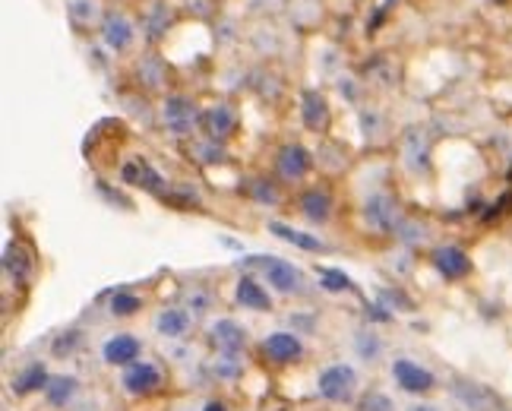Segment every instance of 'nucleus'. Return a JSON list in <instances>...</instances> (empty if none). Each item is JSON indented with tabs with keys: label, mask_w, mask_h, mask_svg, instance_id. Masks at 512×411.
Instances as JSON below:
<instances>
[{
	"label": "nucleus",
	"mask_w": 512,
	"mask_h": 411,
	"mask_svg": "<svg viewBox=\"0 0 512 411\" xmlns=\"http://www.w3.org/2000/svg\"><path fill=\"white\" fill-rule=\"evenodd\" d=\"M64 13L76 29L89 32V29H101L108 10L101 7V0H64Z\"/></svg>",
	"instance_id": "23"
},
{
	"label": "nucleus",
	"mask_w": 512,
	"mask_h": 411,
	"mask_svg": "<svg viewBox=\"0 0 512 411\" xmlns=\"http://www.w3.org/2000/svg\"><path fill=\"white\" fill-rule=\"evenodd\" d=\"M329 101L319 89H303L301 92V121L307 130L313 133H326L329 127Z\"/></svg>",
	"instance_id": "22"
},
{
	"label": "nucleus",
	"mask_w": 512,
	"mask_h": 411,
	"mask_svg": "<svg viewBox=\"0 0 512 411\" xmlns=\"http://www.w3.org/2000/svg\"><path fill=\"white\" fill-rule=\"evenodd\" d=\"M402 165L412 174H424L430 168V143H427V130L412 127L402 137Z\"/></svg>",
	"instance_id": "18"
},
{
	"label": "nucleus",
	"mask_w": 512,
	"mask_h": 411,
	"mask_svg": "<svg viewBox=\"0 0 512 411\" xmlns=\"http://www.w3.org/2000/svg\"><path fill=\"white\" fill-rule=\"evenodd\" d=\"M139 307H143V301H139L137 295H130V291H114L108 301L111 317H133Z\"/></svg>",
	"instance_id": "37"
},
{
	"label": "nucleus",
	"mask_w": 512,
	"mask_h": 411,
	"mask_svg": "<svg viewBox=\"0 0 512 411\" xmlns=\"http://www.w3.org/2000/svg\"><path fill=\"white\" fill-rule=\"evenodd\" d=\"M4 273H7V279L16 281V285L29 281L32 275H35V253L22 244V241H10L7 250H4Z\"/></svg>",
	"instance_id": "20"
},
{
	"label": "nucleus",
	"mask_w": 512,
	"mask_h": 411,
	"mask_svg": "<svg viewBox=\"0 0 512 411\" xmlns=\"http://www.w3.org/2000/svg\"><path fill=\"white\" fill-rule=\"evenodd\" d=\"M260 269L279 295H303V288H307L301 269L295 263L281 260V257H260Z\"/></svg>",
	"instance_id": "5"
},
{
	"label": "nucleus",
	"mask_w": 512,
	"mask_h": 411,
	"mask_svg": "<svg viewBox=\"0 0 512 411\" xmlns=\"http://www.w3.org/2000/svg\"><path fill=\"white\" fill-rule=\"evenodd\" d=\"M83 342H86L83 329H64L60 336H54V342H51V354H54V358H73V354L83 348Z\"/></svg>",
	"instance_id": "33"
},
{
	"label": "nucleus",
	"mask_w": 512,
	"mask_h": 411,
	"mask_svg": "<svg viewBox=\"0 0 512 411\" xmlns=\"http://www.w3.org/2000/svg\"><path fill=\"white\" fill-rule=\"evenodd\" d=\"M121 181H123V184H130V187H143V190H149V194H159V196H165V194H168L165 178H161V174L155 171V168H152L146 159H139V155H133V159L123 162V168H121Z\"/></svg>",
	"instance_id": "12"
},
{
	"label": "nucleus",
	"mask_w": 512,
	"mask_h": 411,
	"mask_svg": "<svg viewBox=\"0 0 512 411\" xmlns=\"http://www.w3.org/2000/svg\"><path fill=\"white\" fill-rule=\"evenodd\" d=\"M98 38L111 54H127V51L137 44L139 26L130 20V13H123V10H108V13H105V22H101V29H98Z\"/></svg>",
	"instance_id": "3"
},
{
	"label": "nucleus",
	"mask_w": 512,
	"mask_h": 411,
	"mask_svg": "<svg viewBox=\"0 0 512 411\" xmlns=\"http://www.w3.org/2000/svg\"><path fill=\"white\" fill-rule=\"evenodd\" d=\"M402 212H398V202L392 200L390 194H370L367 202H364V222L374 231H382V234H396L398 225H402Z\"/></svg>",
	"instance_id": "9"
},
{
	"label": "nucleus",
	"mask_w": 512,
	"mask_h": 411,
	"mask_svg": "<svg viewBox=\"0 0 512 411\" xmlns=\"http://www.w3.org/2000/svg\"><path fill=\"white\" fill-rule=\"evenodd\" d=\"M174 411H202V408H196L193 402H184V405H177V408H174Z\"/></svg>",
	"instance_id": "49"
},
{
	"label": "nucleus",
	"mask_w": 512,
	"mask_h": 411,
	"mask_svg": "<svg viewBox=\"0 0 512 411\" xmlns=\"http://www.w3.org/2000/svg\"><path fill=\"white\" fill-rule=\"evenodd\" d=\"M234 301H238L244 311H253V313L272 311V295H269L256 279H250V275H240L238 279V285H234Z\"/></svg>",
	"instance_id": "25"
},
{
	"label": "nucleus",
	"mask_w": 512,
	"mask_h": 411,
	"mask_svg": "<svg viewBox=\"0 0 512 411\" xmlns=\"http://www.w3.org/2000/svg\"><path fill=\"white\" fill-rule=\"evenodd\" d=\"M216 38L222 44H234L240 38L238 36V22H234V20H222V22H218V29H216Z\"/></svg>",
	"instance_id": "44"
},
{
	"label": "nucleus",
	"mask_w": 512,
	"mask_h": 411,
	"mask_svg": "<svg viewBox=\"0 0 512 411\" xmlns=\"http://www.w3.org/2000/svg\"><path fill=\"white\" fill-rule=\"evenodd\" d=\"M361 130L367 143H380L386 137V115L380 108H364L361 111Z\"/></svg>",
	"instance_id": "35"
},
{
	"label": "nucleus",
	"mask_w": 512,
	"mask_h": 411,
	"mask_svg": "<svg viewBox=\"0 0 512 411\" xmlns=\"http://www.w3.org/2000/svg\"><path fill=\"white\" fill-rule=\"evenodd\" d=\"M358 411H396V405H392V399L386 396V392L370 390V392H364V396H361Z\"/></svg>",
	"instance_id": "38"
},
{
	"label": "nucleus",
	"mask_w": 512,
	"mask_h": 411,
	"mask_svg": "<svg viewBox=\"0 0 512 411\" xmlns=\"http://www.w3.org/2000/svg\"><path fill=\"white\" fill-rule=\"evenodd\" d=\"M319 285H323L326 291H351V279H348L345 273H335V269H323L319 273Z\"/></svg>",
	"instance_id": "40"
},
{
	"label": "nucleus",
	"mask_w": 512,
	"mask_h": 411,
	"mask_svg": "<svg viewBox=\"0 0 512 411\" xmlns=\"http://www.w3.org/2000/svg\"><path fill=\"white\" fill-rule=\"evenodd\" d=\"M250 42H253V48L260 51L263 58H266V54H275V51L281 48L279 32H275V29H256V32L250 36Z\"/></svg>",
	"instance_id": "39"
},
{
	"label": "nucleus",
	"mask_w": 512,
	"mask_h": 411,
	"mask_svg": "<svg viewBox=\"0 0 512 411\" xmlns=\"http://www.w3.org/2000/svg\"><path fill=\"white\" fill-rule=\"evenodd\" d=\"M317 392L326 402H335V405L354 402V396H358V370H354L351 364H329V368L319 374Z\"/></svg>",
	"instance_id": "2"
},
{
	"label": "nucleus",
	"mask_w": 512,
	"mask_h": 411,
	"mask_svg": "<svg viewBox=\"0 0 512 411\" xmlns=\"http://www.w3.org/2000/svg\"><path fill=\"white\" fill-rule=\"evenodd\" d=\"M269 234H275V238H281L285 244H295V247H301V250H311V253H326V250H329L326 241H319L317 234L297 231V228H291V225H285V222H269Z\"/></svg>",
	"instance_id": "28"
},
{
	"label": "nucleus",
	"mask_w": 512,
	"mask_h": 411,
	"mask_svg": "<svg viewBox=\"0 0 512 411\" xmlns=\"http://www.w3.org/2000/svg\"><path fill=\"white\" fill-rule=\"evenodd\" d=\"M405 411H443L440 405H430V402H414V405H408Z\"/></svg>",
	"instance_id": "47"
},
{
	"label": "nucleus",
	"mask_w": 512,
	"mask_h": 411,
	"mask_svg": "<svg viewBox=\"0 0 512 411\" xmlns=\"http://www.w3.org/2000/svg\"><path fill=\"white\" fill-rule=\"evenodd\" d=\"M335 86H339V92L345 95L348 101H358V95H361V86H358V80H354V76H339V83H335Z\"/></svg>",
	"instance_id": "45"
},
{
	"label": "nucleus",
	"mask_w": 512,
	"mask_h": 411,
	"mask_svg": "<svg viewBox=\"0 0 512 411\" xmlns=\"http://www.w3.org/2000/svg\"><path fill=\"white\" fill-rule=\"evenodd\" d=\"M354 352H358V358H361L364 364H380L386 345H382V339L374 329H361L354 332Z\"/></svg>",
	"instance_id": "29"
},
{
	"label": "nucleus",
	"mask_w": 512,
	"mask_h": 411,
	"mask_svg": "<svg viewBox=\"0 0 512 411\" xmlns=\"http://www.w3.org/2000/svg\"><path fill=\"white\" fill-rule=\"evenodd\" d=\"M449 396L462 405L465 411H500V396L481 380L471 376H455L449 383Z\"/></svg>",
	"instance_id": "4"
},
{
	"label": "nucleus",
	"mask_w": 512,
	"mask_h": 411,
	"mask_svg": "<svg viewBox=\"0 0 512 411\" xmlns=\"http://www.w3.org/2000/svg\"><path fill=\"white\" fill-rule=\"evenodd\" d=\"M209 342L218 348V352L240 354L247 348V342H250V332H247L244 326L238 323V320L222 317V320H216V323L209 326Z\"/></svg>",
	"instance_id": "19"
},
{
	"label": "nucleus",
	"mask_w": 512,
	"mask_h": 411,
	"mask_svg": "<svg viewBox=\"0 0 512 411\" xmlns=\"http://www.w3.org/2000/svg\"><path fill=\"white\" fill-rule=\"evenodd\" d=\"M202 411H228V405H224V402H206V405H202Z\"/></svg>",
	"instance_id": "48"
},
{
	"label": "nucleus",
	"mask_w": 512,
	"mask_h": 411,
	"mask_svg": "<svg viewBox=\"0 0 512 411\" xmlns=\"http://www.w3.org/2000/svg\"><path fill=\"white\" fill-rule=\"evenodd\" d=\"M184 10L196 20H212L218 13V0H184Z\"/></svg>",
	"instance_id": "42"
},
{
	"label": "nucleus",
	"mask_w": 512,
	"mask_h": 411,
	"mask_svg": "<svg viewBox=\"0 0 512 411\" xmlns=\"http://www.w3.org/2000/svg\"><path fill=\"white\" fill-rule=\"evenodd\" d=\"M430 263L446 281H459L471 273V257L462 250V247H455V244L437 247V250L430 253Z\"/></svg>",
	"instance_id": "15"
},
{
	"label": "nucleus",
	"mask_w": 512,
	"mask_h": 411,
	"mask_svg": "<svg viewBox=\"0 0 512 411\" xmlns=\"http://www.w3.org/2000/svg\"><path fill=\"white\" fill-rule=\"evenodd\" d=\"M190 155H193L200 165H222V162H228V149H224V143H218V139H193V146H190Z\"/></svg>",
	"instance_id": "30"
},
{
	"label": "nucleus",
	"mask_w": 512,
	"mask_h": 411,
	"mask_svg": "<svg viewBox=\"0 0 512 411\" xmlns=\"http://www.w3.org/2000/svg\"><path fill=\"white\" fill-rule=\"evenodd\" d=\"M313 155L307 146L301 143H288V146H281L279 152H275V171H279V178L285 184H297L303 181L307 174H311L313 168Z\"/></svg>",
	"instance_id": "8"
},
{
	"label": "nucleus",
	"mask_w": 512,
	"mask_h": 411,
	"mask_svg": "<svg viewBox=\"0 0 512 411\" xmlns=\"http://www.w3.org/2000/svg\"><path fill=\"white\" fill-rule=\"evenodd\" d=\"M317 165L323 168V171H342V168L348 165V159H345V149H342L339 143H319V149H317Z\"/></svg>",
	"instance_id": "34"
},
{
	"label": "nucleus",
	"mask_w": 512,
	"mask_h": 411,
	"mask_svg": "<svg viewBox=\"0 0 512 411\" xmlns=\"http://www.w3.org/2000/svg\"><path fill=\"white\" fill-rule=\"evenodd\" d=\"M159 121L171 139H193L196 130H202V111L184 92H165L159 105Z\"/></svg>",
	"instance_id": "1"
},
{
	"label": "nucleus",
	"mask_w": 512,
	"mask_h": 411,
	"mask_svg": "<svg viewBox=\"0 0 512 411\" xmlns=\"http://www.w3.org/2000/svg\"><path fill=\"white\" fill-rule=\"evenodd\" d=\"M174 26V13L165 0H149L143 7V16H139V29H143V38L149 44H159L161 38L168 36V29Z\"/></svg>",
	"instance_id": "16"
},
{
	"label": "nucleus",
	"mask_w": 512,
	"mask_h": 411,
	"mask_svg": "<svg viewBox=\"0 0 512 411\" xmlns=\"http://www.w3.org/2000/svg\"><path fill=\"white\" fill-rule=\"evenodd\" d=\"M247 194H250L253 202H260V206H269V209L281 206V190H279V184H272L269 178H253V181H247Z\"/></svg>",
	"instance_id": "31"
},
{
	"label": "nucleus",
	"mask_w": 512,
	"mask_h": 411,
	"mask_svg": "<svg viewBox=\"0 0 512 411\" xmlns=\"http://www.w3.org/2000/svg\"><path fill=\"white\" fill-rule=\"evenodd\" d=\"M392 380L402 392L412 396H427L430 390H437V376L424 368V364L412 361V358H396L392 361Z\"/></svg>",
	"instance_id": "7"
},
{
	"label": "nucleus",
	"mask_w": 512,
	"mask_h": 411,
	"mask_svg": "<svg viewBox=\"0 0 512 411\" xmlns=\"http://www.w3.org/2000/svg\"><path fill=\"white\" fill-rule=\"evenodd\" d=\"M121 386L130 392V396H152V392H159V386H161L159 364L137 361V364H130V368H123Z\"/></svg>",
	"instance_id": "13"
},
{
	"label": "nucleus",
	"mask_w": 512,
	"mask_h": 411,
	"mask_svg": "<svg viewBox=\"0 0 512 411\" xmlns=\"http://www.w3.org/2000/svg\"><path fill=\"white\" fill-rule=\"evenodd\" d=\"M332 209H335V202H332V194L326 187H307L297 196V212L303 216V222L317 225V228L329 222Z\"/></svg>",
	"instance_id": "17"
},
{
	"label": "nucleus",
	"mask_w": 512,
	"mask_h": 411,
	"mask_svg": "<svg viewBox=\"0 0 512 411\" xmlns=\"http://www.w3.org/2000/svg\"><path fill=\"white\" fill-rule=\"evenodd\" d=\"M48 380H51L48 368H44L42 361H32L29 368H22L20 374L13 376V383H10V390H13L16 396H29V392H44Z\"/></svg>",
	"instance_id": "27"
},
{
	"label": "nucleus",
	"mask_w": 512,
	"mask_h": 411,
	"mask_svg": "<svg viewBox=\"0 0 512 411\" xmlns=\"http://www.w3.org/2000/svg\"><path fill=\"white\" fill-rule=\"evenodd\" d=\"M218 295L209 288V285H184L181 288V307H187L196 320L200 317H209L216 311Z\"/></svg>",
	"instance_id": "26"
},
{
	"label": "nucleus",
	"mask_w": 512,
	"mask_h": 411,
	"mask_svg": "<svg viewBox=\"0 0 512 411\" xmlns=\"http://www.w3.org/2000/svg\"><path fill=\"white\" fill-rule=\"evenodd\" d=\"M263 352H266V358H269V361H275V364H295L297 358L303 354V342H301L297 332L279 329V332H269V336H266Z\"/></svg>",
	"instance_id": "21"
},
{
	"label": "nucleus",
	"mask_w": 512,
	"mask_h": 411,
	"mask_svg": "<svg viewBox=\"0 0 512 411\" xmlns=\"http://www.w3.org/2000/svg\"><path fill=\"white\" fill-rule=\"evenodd\" d=\"M80 380L73 374H54L48 380V386H44V402L51 405V408H70L73 402H80Z\"/></svg>",
	"instance_id": "24"
},
{
	"label": "nucleus",
	"mask_w": 512,
	"mask_h": 411,
	"mask_svg": "<svg viewBox=\"0 0 512 411\" xmlns=\"http://www.w3.org/2000/svg\"><path fill=\"white\" fill-rule=\"evenodd\" d=\"M238 130V111L228 105V101H212L209 108H202V133L209 139H232Z\"/></svg>",
	"instance_id": "10"
},
{
	"label": "nucleus",
	"mask_w": 512,
	"mask_h": 411,
	"mask_svg": "<svg viewBox=\"0 0 512 411\" xmlns=\"http://www.w3.org/2000/svg\"><path fill=\"white\" fill-rule=\"evenodd\" d=\"M121 101L127 105V115L137 117V121L143 123H152V111L149 105H146V99H139V95H121Z\"/></svg>",
	"instance_id": "43"
},
{
	"label": "nucleus",
	"mask_w": 512,
	"mask_h": 411,
	"mask_svg": "<svg viewBox=\"0 0 512 411\" xmlns=\"http://www.w3.org/2000/svg\"><path fill=\"white\" fill-rule=\"evenodd\" d=\"M139 354H143V342L133 332H117L101 345V358L111 368H130V364L139 361Z\"/></svg>",
	"instance_id": "14"
},
{
	"label": "nucleus",
	"mask_w": 512,
	"mask_h": 411,
	"mask_svg": "<svg viewBox=\"0 0 512 411\" xmlns=\"http://www.w3.org/2000/svg\"><path fill=\"white\" fill-rule=\"evenodd\" d=\"M285 7H291L288 0H244V10H247V13H256V16L281 13Z\"/></svg>",
	"instance_id": "41"
},
{
	"label": "nucleus",
	"mask_w": 512,
	"mask_h": 411,
	"mask_svg": "<svg viewBox=\"0 0 512 411\" xmlns=\"http://www.w3.org/2000/svg\"><path fill=\"white\" fill-rule=\"evenodd\" d=\"M193 323H196V317L187 311V307L171 304V307H161V311L155 313L152 329H155V336L165 342H187V336L193 332Z\"/></svg>",
	"instance_id": "6"
},
{
	"label": "nucleus",
	"mask_w": 512,
	"mask_h": 411,
	"mask_svg": "<svg viewBox=\"0 0 512 411\" xmlns=\"http://www.w3.org/2000/svg\"><path fill=\"white\" fill-rule=\"evenodd\" d=\"M396 238L402 241V244L414 247V244H427V238H430V228L421 222H414V218H402V225H398Z\"/></svg>",
	"instance_id": "36"
},
{
	"label": "nucleus",
	"mask_w": 512,
	"mask_h": 411,
	"mask_svg": "<svg viewBox=\"0 0 512 411\" xmlns=\"http://www.w3.org/2000/svg\"><path fill=\"white\" fill-rule=\"evenodd\" d=\"M133 80L143 92H165L168 89V64L161 54L155 51H146L143 58L133 67Z\"/></svg>",
	"instance_id": "11"
},
{
	"label": "nucleus",
	"mask_w": 512,
	"mask_h": 411,
	"mask_svg": "<svg viewBox=\"0 0 512 411\" xmlns=\"http://www.w3.org/2000/svg\"><path fill=\"white\" fill-rule=\"evenodd\" d=\"M67 411H101L98 399H80V402H73Z\"/></svg>",
	"instance_id": "46"
},
{
	"label": "nucleus",
	"mask_w": 512,
	"mask_h": 411,
	"mask_svg": "<svg viewBox=\"0 0 512 411\" xmlns=\"http://www.w3.org/2000/svg\"><path fill=\"white\" fill-rule=\"evenodd\" d=\"M209 368H212V374L218 376V380H238L240 376V370H244V361H240V354H234V352H218L216 358L209 361Z\"/></svg>",
	"instance_id": "32"
}]
</instances>
